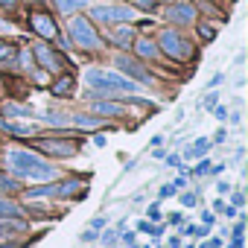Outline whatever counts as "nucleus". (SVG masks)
Wrapping results in <instances>:
<instances>
[{
	"label": "nucleus",
	"instance_id": "a18cd8bd",
	"mask_svg": "<svg viewBox=\"0 0 248 248\" xmlns=\"http://www.w3.org/2000/svg\"><path fill=\"white\" fill-rule=\"evenodd\" d=\"M138 228H140V231H143V233H149V231H152V222H140V225H138Z\"/></svg>",
	"mask_w": 248,
	"mask_h": 248
},
{
	"label": "nucleus",
	"instance_id": "1a4fd4ad",
	"mask_svg": "<svg viewBox=\"0 0 248 248\" xmlns=\"http://www.w3.org/2000/svg\"><path fill=\"white\" fill-rule=\"evenodd\" d=\"M117 67H120L123 73H129L132 79H138V82H143V85H149V82H152V76H149V70H146V67H140L138 62H132V59H126V56H117Z\"/></svg>",
	"mask_w": 248,
	"mask_h": 248
},
{
	"label": "nucleus",
	"instance_id": "6ab92c4d",
	"mask_svg": "<svg viewBox=\"0 0 248 248\" xmlns=\"http://www.w3.org/2000/svg\"><path fill=\"white\" fill-rule=\"evenodd\" d=\"M132 38H135V32H132V30H126V27L114 30V41H117L120 47H132Z\"/></svg>",
	"mask_w": 248,
	"mask_h": 248
},
{
	"label": "nucleus",
	"instance_id": "72a5a7b5",
	"mask_svg": "<svg viewBox=\"0 0 248 248\" xmlns=\"http://www.w3.org/2000/svg\"><path fill=\"white\" fill-rule=\"evenodd\" d=\"M213 114H216L219 120H225V117H228V108H225V105H216V108H213Z\"/></svg>",
	"mask_w": 248,
	"mask_h": 248
},
{
	"label": "nucleus",
	"instance_id": "37998d69",
	"mask_svg": "<svg viewBox=\"0 0 248 248\" xmlns=\"http://www.w3.org/2000/svg\"><path fill=\"white\" fill-rule=\"evenodd\" d=\"M202 222H204V225L210 228V225H213V213H202Z\"/></svg>",
	"mask_w": 248,
	"mask_h": 248
},
{
	"label": "nucleus",
	"instance_id": "49530a36",
	"mask_svg": "<svg viewBox=\"0 0 248 248\" xmlns=\"http://www.w3.org/2000/svg\"><path fill=\"white\" fill-rule=\"evenodd\" d=\"M228 248H242V236H233V242H231Z\"/></svg>",
	"mask_w": 248,
	"mask_h": 248
},
{
	"label": "nucleus",
	"instance_id": "f704fd0d",
	"mask_svg": "<svg viewBox=\"0 0 248 248\" xmlns=\"http://www.w3.org/2000/svg\"><path fill=\"white\" fill-rule=\"evenodd\" d=\"M18 184L15 181H6V178H0V190H15Z\"/></svg>",
	"mask_w": 248,
	"mask_h": 248
},
{
	"label": "nucleus",
	"instance_id": "ea45409f",
	"mask_svg": "<svg viewBox=\"0 0 248 248\" xmlns=\"http://www.w3.org/2000/svg\"><path fill=\"white\" fill-rule=\"evenodd\" d=\"M120 239H123V242H126V245H135V233H123Z\"/></svg>",
	"mask_w": 248,
	"mask_h": 248
},
{
	"label": "nucleus",
	"instance_id": "8fccbe9b",
	"mask_svg": "<svg viewBox=\"0 0 248 248\" xmlns=\"http://www.w3.org/2000/svg\"><path fill=\"white\" fill-rule=\"evenodd\" d=\"M0 30H9V24H6V21H0Z\"/></svg>",
	"mask_w": 248,
	"mask_h": 248
},
{
	"label": "nucleus",
	"instance_id": "f03ea898",
	"mask_svg": "<svg viewBox=\"0 0 248 248\" xmlns=\"http://www.w3.org/2000/svg\"><path fill=\"white\" fill-rule=\"evenodd\" d=\"M6 164H9V170H12L18 178H30L32 170L47 167V161H41L38 155H32V152H27V149H12V152L6 155Z\"/></svg>",
	"mask_w": 248,
	"mask_h": 248
},
{
	"label": "nucleus",
	"instance_id": "b1692460",
	"mask_svg": "<svg viewBox=\"0 0 248 248\" xmlns=\"http://www.w3.org/2000/svg\"><path fill=\"white\" fill-rule=\"evenodd\" d=\"M146 216H149L146 222H161V207H158V204H149V210H146Z\"/></svg>",
	"mask_w": 248,
	"mask_h": 248
},
{
	"label": "nucleus",
	"instance_id": "c756f323",
	"mask_svg": "<svg viewBox=\"0 0 248 248\" xmlns=\"http://www.w3.org/2000/svg\"><path fill=\"white\" fill-rule=\"evenodd\" d=\"M79 239H82V242H93V239H96V231H93V228H91V231H82Z\"/></svg>",
	"mask_w": 248,
	"mask_h": 248
},
{
	"label": "nucleus",
	"instance_id": "39448f33",
	"mask_svg": "<svg viewBox=\"0 0 248 248\" xmlns=\"http://www.w3.org/2000/svg\"><path fill=\"white\" fill-rule=\"evenodd\" d=\"M91 15H93V21H102V24H123V21L135 18V12L126 6H93Z\"/></svg>",
	"mask_w": 248,
	"mask_h": 248
},
{
	"label": "nucleus",
	"instance_id": "f3484780",
	"mask_svg": "<svg viewBox=\"0 0 248 248\" xmlns=\"http://www.w3.org/2000/svg\"><path fill=\"white\" fill-rule=\"evenodd\" d=\"M93 111H96V114H111V117L126 114V108L117 105V102H93Z\"/></svg>",
	"mask_w": 248,
	"mask_h": 248
},
{
	"label": "nucleus",
	"instance_id": "3c124183",
	"mask_svg": "<svg viewBox=\"0 0 248 248\" xmlns=\"http://www.w3.org/2000/svg\"><path fill=\"white\" fill-rule=\"evenodd\" d=\"M172 3H184V0H172Z\"/></svg>",
	"mask_w": 248,
	"mask_h": 248
},
{
	"label": "nucleus",
	"instance_id": "c85d7f7f",
	"mask_svg": "<svg viewBox=\"0 0 248 248\" xmlns=\"http://www.w3.org/2000/svg\"><path fill=\"white\" fill-rule=\"evenodd\" d=\"M196 202H199V199H196V193H184V196H181V204H184V207H193Z\"/></svg>",
	"mask_w": 248,
	"mask_h": 248
},
{
	"label": "nucleus",
	"instance_id": "09e8293b",
	"mask_svg": "<svg viewBox=\"0 0 248 248\" xmlns=\"http://www.w3.org/2000/svg\"><path fill=\"white\" fill-rule=\"evenodd\" d=\"M170 248H181V239H178V236H172V239H170Z\"/></svg>",
	"mask_w": 248,
	"mask_h": 248
},
{
	"label": "nucleus",
	"instance_id": "79ce46f5",
	"mask_svg": "<svg viewBox=\"0 0 248 248\" xmlns=\"http://www.w3.org/2000/svg\"><path fill=\"white\" fill-rule=\"evenodd\" d=\"M181 222H184L181 213H172V216H170V225H181Z\"/></svg>",
	"mask_w": 248,
	"mask_h": 248
},
{
	"label": "nucleus",
	"instance_id": "473e14b6",
	"mask_svg": "<svg viewBox=\"0 0 248 248\" xmlns=\"http://www.w3.org/2000/svg\"><path fill=\"white\" fill-rule=\"evenodd\" d=\"M155 3H158V0H138L140 9H155Z\"/></svg>",
	"mask_w": 248,
	"mask_h": 248
},
{
	"label": "nucleus",
	"instance_id": "4468645a",
	"mask_svg": "<svg viewBox=\"0 0 248 248\" xmlns=\"http://www.w3.org/2000/svg\"><path fill=\"white\" fill-rule=\"evenodd\" d=\"M207 149H210V140H207V138H199V140L190 143V149H187L184 155H187V158H204Z\"/></svg>",
	"mask_w": 248,
	"mask_h": 248
},
{
	"label": "nucleus",
	"instance_id": "4c0bfd02",
	"mask_svg": "<svg viewBox=\"0 0 248 248\" xmlns=\"http://www.w3.org/2000/svg\"><path fill=\"white\" fill-rule=\"evenodd\" d=\"M222 140H225V129H219V132L213 135V140H210V143H222Z\"/></svg>",
	"mask_w": 248,
	"mask_h": 248
},
{
	"label": "nucleus",
	"instance_id": "cd10ccee",
	"mask_svg": "<svg viewBox=\"0 0 248 248\" xmlns=\"http://www.w3.org/2000/svg\"><path fill=\"white\" fill-rule=\"evenodd\" d=\"M216 99H219V96H216V93H207V96H204V99H202V105H204V108H210V111H213V108H216Z\"/></svg>",
	"mask_w": 248,
	"mask_h": 248
},
{
	"label": "nucleus",
	"instance_id": "7ed1b4c3",
	"mask_svg": "<svg viewBox=\"0 0 248 248\" xmlns=\"http://www.w3.org/2000/svg\"><path fill=\"white\" fill-rule=\"evenodd\" d=\"M70 38H73V44L82 47V50H96V47H99V35H96L93 24L85 21V18H73V21H70Z\"/></svg>",
	"mask_w": 248,
	"mask_h": 248
},
{
	"label": "nucleus",
	"instance_id": "9b49d317",
	"mask_svg": "<svg viewBox=\"0 0 248 248\" xmlns=\"http://www.w3.org/2000/svg\"><path fill=\"white\" fill-rule=\"evenodd\" d=\"M193 15H196V12H193L190 6H184V3L170 6V9H167V18H170L172 24H190V21H193Z\"/></svg>",
	"mask_w": 248,
	"mask_h": 248
},
{
	"label": "nucleus",
	"instance_id": "9d476101",
	"mask_svg": "<svg viewBox=\"0 0 248 248\" xmlns=\"http://www.w3.org/2000/svg\"><path fill=\"white\" fill-rule=\"evenodd\" d=\"M35 146H38L41 152L62 155V158H70V155H76V143H70V140H38Z\"/></svg>",
	"mask_w": 248,
	"mask_h": 248
},
{
	"label": "nucleus",
	"instance_id": "f8f14e48",
	"mask_svg": "<svg viewBox=\"0 0 248 248\" xmlns=\"http://www.w3.org/2000/svg\"><path fill=\"white\" fill-rule=\"evenodd\" d=\"M135 50H138V56H143V59H155V56H158V44H155L152 38H138V41H135Z\"/></svg>",
	"mask_w": 248,
	"mask_h": 248
},
{
	"label": "nucleus",
	"instance_id": "c03bdc74",
	"mask_svg": "<svg viewBox=\"0 0 248 248\" xmlns=\"http://www.w3.org/2000/svg\"><path fill=\"white\" fill-rule=\"evenodd\" d=\"M213 210H216V213H222V210H225V199H219V202L213 204Z\"/></svg>",
	"mask_w": 248,
	"mask_h": 248
},
{
	"label": "nucleus",
	"instance_id": "2f4dec72",
	"mask_svg": "<svg viewBox=\"0 0 248 248\" xmlns=\"http://www.w3.org/2000/svg\"><path fill=\"white\" fill-rule=\"evenodd\" d=\"M105 225H108V219H105V216H96V219L91 222V228H93V231H99V228H105Z\"/></svg>",
	"mask_w": 248,
	"mask_h": 248
},
{
	"label": "nucleus",
	"instance_id": "a19ab883",
	"mask_svg": "<svg viewBox=\"0 0 248 248\" xmlns=\"http://www.w3.org/2000/svg\"><path fill=\"white\" fill-rule=\"evenodd\" d=\"M184 184H187V178H184V175H178V178L172 181V187H175V190H178V187H184Z\"/></svg>",
	"mask_w": 248,
	"mask_h": 248
},
{
	"label": "nucleus",
	"instance_id": "5701e85b",
	"mask_svg": "<svg viewBox=\"0 0 248 248\" xmlns=\"http://www.w3.org/2000/svg\"><path fill=\"white\" fill-rule=\"evenodd\" d=\"M99 242H102V245H117V231H111V228H108V231L99 236Z\"/></svg>",
	"mask_w": 248,
	"mask_h": 248
},
{
	"label": "nucleus",
	"instance_id": "a211bd4d",
	"mask_svg": "<svg viewBox=\"0 0 248 248\" xmlns=\"http://www.w3.org/2000/svg\"><path fill=\"white\" fill-rule=\"evenodd\" d=\"M3 111H6L9 117H32V114H35V111H32L30 105H18V102H9V105H6Z\"/></svg>",
	"mask_w": 248,
	"mask_h": 248
},
{
	"label": "nucleus",
	"instance_id": "6e6552de",
	"mask_svg": "<svg viewBox=\"0 0 248 248\" xmlns=\"http://www.w3.org/2000/svg\"><path fill=\"white\" fill-rule=\"evenodd\" d=\"M70 190H79V181H62V184H38L35 190H30V199H44V196H64Z\"/></svg>",
	"mask_w": 248,
	"mask_h": 248
},
{
	"label": "nucleus",
	"instance_id": "423d86ee",
	"mask_svg": "<svg viewBox=\"0 0 248 248\" xmlns=\"http://www.w3.org/2000/svg\"><path fill=\"white\" fill-rule=\"evenodd\" d=\"M30 24H32V30H35L44 41H56V38H59V30H56L53 18H50L47 12H32V15H30Z\"/></svg>",
	"mask_w": 248,
	"mask_h": 248
},
{
	"label": "nucleus",
	"instance_id": "393cba45",
	"mask_svg": "<svg viewBox=\"0 0 248 248\" xmlns=\"http://www.w3.org/2000/svg\"><path fill=\"white\" fill-rule=\"evenodd\" d=\"M18 50L12 47V44H3V41H0V59H9V56H15Z\"/></svg>",
	"mask_w": 248,
	"mask_h": 248
},
{
	"label": "nucleus",
	"instance_id": "dca6fc26",
	"mask_svg": "<svg viewBox=\"0 0 248 248\" xmlns=\"http://www.w3.org/2000/svg\"><path fill=\"white\" fill-rule=\"evenodd\" d=\"M50 91H53V96H70L73 93V76H62Z\"/></svg>",
	"mask_w": 248,
	"mask_h": 248
},
{
	"label": "nucleus",
	"instance_id": "20e7f679",
	"mask_svg": "<svg viewBox=\"0 0 248 248\" xmlns=\"http://www.w3.org/2000/svg\"><path fill=\"white\" fill-rule=\"evenodd\" d=\"M158 50H164L170 59H178V62H184V59H190V53H193V47L184 41V35H178L175 30H164L161 32V44H158Z\"/></svg>",
	"mask_w": 248,
	"mask_h": 248
},
{
	"label": "nucleus",
	"instance_id": "c9c22d12",
	"mask_svg": "<svg viewBox=\"0 0 248 248\" xmlns=\"http://www.w3.org/2000/svg\"><path fill=\"white\" fill-rule=\"evenodd\" d=\"M167 164H170V167H181V155H170Z\"/></svg>",
	"mask_w": 248,
	"mask_h": 248
},
{
	"label": "nucleus",
	"instance_id": "aec40b11",
	"mask_svg": "<svg viewBox=\"0 0 248 248\" xmlns=\"http://www.w3.org/2000/svg\"><path fill=\"white\" fill-rule=\"evenodd\" d=\"M73 123H76V126H88V129H96V126H102V120H96V117H85V114H76V117H70Z\"/></svg>",
	"mask_w": 248,
	"mask_h": 248
},
{
	"label": "nucleus",
	"instance_id": "58836bf2",
	"mask_svg": "<svg viewBox=\"0 0 248 248\" xmlns=\"http://www.w3.org/2000/svg\"><path fill=\"white\" fill-rule=\"evenodd\" d=\"M216 187H219V193H222V196H225V193H231V184H228V181H219Z\"/></svg>",
	"mask_w": 248,
	"mask_h": 248
},
{
	"label": "nucleus",
	"instance_id": "a878e982",
	"mask_svg": "<svg viewBox=\"0 0 248 248\" xmlns=\"http://www.w3.org/2000/svg\"><path fill=\"white\" fill-rule=\"evenodd\" d=\"M170 196H175V187H172V184H164V187L158 190V199H170Z\"/></svg>",
	"mask_w": 248,
	"mask_h": 248
},
{
	"label": "nucleus",
	"instance_id": "de8ad7c7",
	"mask_svg": "<svg viewBox=\"0 0 248 248\" xmlns=\"http://www.w3.org/2000/svg\"><path fill=\"white\" fill-rule=\"evenodd\" d=\"M15 3H18V0H0V6H6V9H12Z\"/></svg>",
	"mask_w": 248,
	"mask_h": 248
},
{
	"label": "nucleus",
	"instance_id": "e433bc0d",
	"mask_svg": "<svg viewBox=\"0 0 248 248\" xmlns=\"http://www.w3.org/2000/svg\"><path fill=\"white\" fill-rule=\"evenodd\" d=\"M222 213H225V219H231V216H236V207H233V204H225Z\"/></svg>",
	"mask_w": 248,
	"mask_h": 248
},
{
	"label": "nucleus",
	"instance_id": "4be33fe9",
	"mask_svg": "<svg viewBox=\"0 0 248 248\" xmlns=\"http://www.w3.org/2000/svg\"><path fill=\"white\" fill-rule=\"evenodd\" d=\"M210 172V161L207 158H202L199 164H196V170H193V175H207Z\"/></svg>",
	"mask_w": 248,
	"mask_h": 248
},
{
	"label": "nucleus",
	"instance_id": "0eeeda50",
	"mask_svg": "<svg viewBox=\"0 0 248 248\" xmlns=\"http://www.w3.org/2000/svg\"><path fill=\"white\" fill-rule=\"evenodd\" d=\"M32 56H35V62L41 64V67H47V70H56V73H62V67H64V62H62V56H56L47 44H35L32 47Z\"/></svg>",
	"mask_w": 248,
	"mask_h": 248
},
{
	"label": "nucleus",
	"instance_id": "bb28decb",
	"mask_svg": "<svg viewBox=\"0 0 248 248\" xmlns=\"http://www.w3.org/2000/svg\"><path fill=\"white\" fill-rule=\"evenodd\" d=\"M199 35H204V41H213V27L202 24V27H199Z\"/></svg>",
	"mask_w": 248,
	"mask_h": 248
},
{
	"label": "nucleus",
	"instance_id": "2eb2a0df",
	"mask_svg": "<svg viewBox=\"0 0 248 248\" xmlns=\"http://www.w3.org/2000/svg\"><path fill=\"white\" fill-rule=\"evenodd\" d=\"M15 216H24V210L9 199H0V219H15Z\"/></svg>",
	"mask_w": 248,
	"mask_h": 248
},
{
	"label": "nucleus",
	"instance_id": "412c9836",
	"mask_svg": "<svg viewBox=\"0 0 248 248\" xmlns=\"http://www.w3.org/2000/svg\"><path fill=\"white\" fill-rule=\"evenodd\" d=\"M56 3H59L62 12H76V9L85 6V0H56Z\"/></svg>",
	"mask_w": 248,
	"mask_h": 248
},
{
	"label": "nucleus",
	"instance_id": "ddd939ff",
	"mask_svg": "<svg viewBox=\"0 0 248 248\" xmlns=\"http://www.w3.org/2000/svg\"><path fill=\"white\" fill-rule=\"evenodd\" d=\"M0 129L9 132V135H18V138H27V135L35 132L32 126H24V123H9V120H0Z\"/></svg>",
	"mask_w": 248,
	"mask_h": 248
},
{
	"label": "nucleus",
	"instance_id": "f257e3e1",
	"mask_svg": "<svg viewBox=\"0 0 248 248\" xmlns=\"http://www.w3.org/2000/svg\"><path fill=\"white\" fill-rule=\"evenodd\" d=\"M85 82L91 88H99L105 93H135L138 85L126 76H120V73H108V70H85Z\"/></svg>",
	"mask_w": 248,
	"mask_h": 248
},
{
	"label": "nucleus",
	"instance_id": "7c9ffc66",
	"mask_svg": "<svg viewBox=\"0 0 248 248\" xmlns=\"http://www.w3.org/2000/svg\"><path fill=\"white\" fill-rule=\"evenodd\" d=\"M231 199H233V207H242V204H245V196H242V190H236Z\"/></svg>",
	"mask_w": 248,
	"mask_h": 248
}]
</instances>
